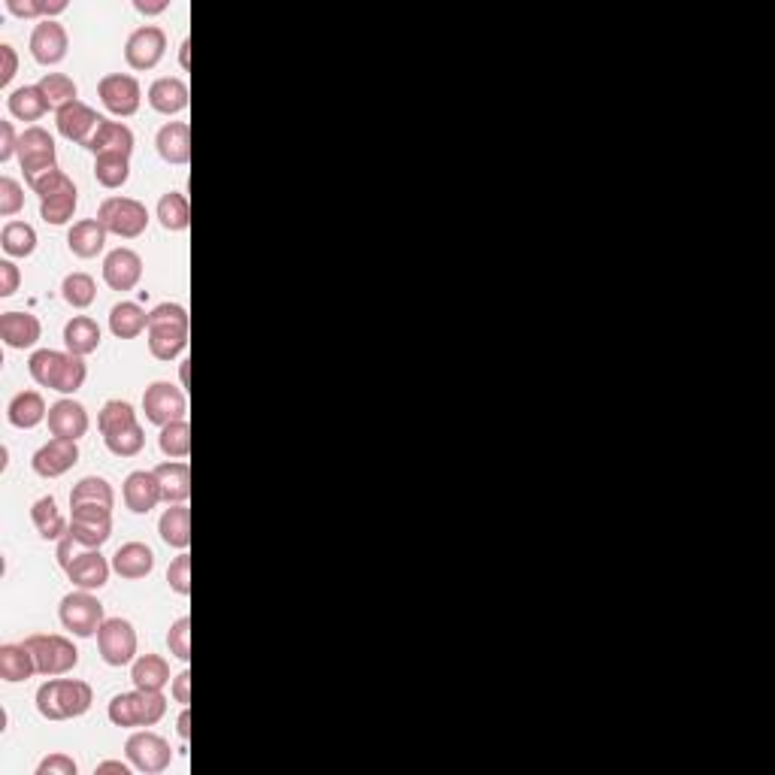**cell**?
<instances>
[{"label": "cell", "mask_w": 775, "mask_h": 775, "mask_svg": "<svg viewBox=\"0 0 775 775\" xmlns=\"http://www.w3.org/2000/svg\"><path fill=\"white\" fill-rule=\"evenodd\" d=\"M31 379L43 388H52L58 394H76L85 385L88 367L79 355L70 352H55V349H40L28 361Z\"/></svg>", "instance_id": "1"}, {"label": "cell", "mask_w": 775, "mask_h": 775, "mask_svg": "<svg viewBox=\"0 0 775 775\" xmlns=\"http://www.w3.org/2000/svg\"><path fill=\"white\" fill-rule=\"evenodd\" d=\"M188 346V309L161 303L149 312V352L158 361H173Z\"/></svg>", "instance_id": "2"}, {"label": "cell", "mask_w": 775, "mask_h": 775, "mask_svg": "<svg viewBox=\"0 0 775 775\" xmlns=\"http://www.w3.org/2000/svg\"><path fill=\"white\" fill-rule=\"evenodd\" d=\"M94 703V691L82 679H55L37 691V712L49 721L82 718Z\"/></svg>", "instance_id": "3"}, {"label": "cell", "mask_w": 775, "mask_h": 775, "mask_svg": "<svg viewBox=\"0 0 775 775\" xmlns=\"http://www.w3.org/2000/svg\"><path fill=\"white\" fill-rule=\"evenodd\" d=\"M58 564L67 579L82 591H100L109 579V564L100 555V548H85L70 533L58 539Z\"/></svg>", "instance_id": "4"}, {"label": "cell", "mask_w": 775, "mask_h": 775, "mask_svg": "<svg viewBox=\"0 0 775 775\" xmlns=\"http://www.w3.org/2000/svg\"><path fill=\"white\" fill-rule=\"evenodd\" d=\"M31 188L40 197V215L46 225H55V228L67 225L79 206V191H76L73 179L55 167V170L43 173L37 182H31Z\"/></svg>", "instance_id": "5"}, {"label": "cell", "mask_w": 775, "mask_h": 775, "mask_svg": "<svg viewBox=\"0 0 775 775\" xmlns=\"http://www.w3.org/2000/svg\"><path fill=\"white\" fill-rule=\"evenodd\" d=\"M109 721L116 727H155L167 715V697L161 691H131L109 700Z\"/></svg>", "instance_id": "6"}, {"label": "cell", "mask_w": 775, "mask_h": 775, "mask_svg": "<svg viewBox=\"0 0 775 775\" xmlns=\"http://www.w3.org/2000/svg\"><path fill=\"white\" fill-rule=\"evenodd\" d=\"M97 221L106 234H116L122 240H137L149 228V209L134 197H106L97 206Z\"/></svg>", "instance_id": "7"}, {"label": "cell", "mask_w": 775, "mask_h": 775, "mask_svg": "<svg viewBox=\"0 0 775 775\" xmlns=\"http://www.w3.org/2000/svg\"><path fill=\"white\" fill-rule=\"evenodd\" d=\"M25 645L34 654L40 676H64V673L76 670V663H79V648L67 636H58V633H31L25 639Z\"/></svg>", "instance_id": "8"}, {"label": "cell", "mask_w": 775, "mask_h": 775, "mask_svg": "<svg viewBox=\"0 0 775 775\" xmlns=\"http://www.w3.org/2000/svg\"><path fill=\"white\" fill-rule=\"evenodd\" d=\"M70 536L85 548H100L113 536V509L97 503H70Z\"/></svg>", "instance_id": "9"}, {"label": "cell", "mask_w": 775, "mask_h": 775, "mask_svg": "<svg viewBox=\"0 0 775 775\" xmlns=\"http://www.w3.org/2000/svg\"><path fill=\"white\" fill-rule=\"evenodd\" d=\"M58 149H55V140L46 128L40 125H31L25 128V134L19 137V164L25 170V182H37L43 173L55 170L58 164Z\"/></svg>", "instance_id": "10"}, {"label": "cell", "mask_w": 775, "mask_h": 775, "mask_svg": "<svg viewBox=\"0 0 775 775\" xmlns=\"http://www.w3.org/2000/svg\"><path fill=\"white\" fill-rule=\"evenodd\" d=\"M97 648L109 667H128L137 657V630L125 618H106L97 630Z\"/></svg>", "instance_id": "11"}, {"label": "cell", "mask_w": 775, "mask_h": 775, "mask_svg": "<svg viewBox=\"0 0 775 775\" xmlns=\"http://www.w3.org/2000/svg\"><path fill=\"white\" fill-rule=\"evenodd\" d=\"M61 624L79 636V639H88V636H97L100 624L106 621L103 618V603L91 594V591H76V594H67L61 600Z\"/></svg>", "instance_id": "12"}, {"label": "cell", "mask_w": 775, "mask_h": 775, "mask_svg": "<svg viewBox=\"0 0 775 775\" xmlns=\"http://www.w3.org/2000/svg\"><path fill=\"white\" fill-rule=\"evenodd\" d=\"M97 94H100V100H103V106L109 109V113L119 116V119L134 116L140 109V100H143L140 82L128 73H106L97 82Z\"/></svg>", "instance_id": "13"}, {"label": "cell", "mask_w": 775, "mask_h": 775, "mask_svg": "<svg viewBox=\"0 0 775 775\" xmlns=\"http://www.w3.org/2000/svg\"><path fill=\"white\" fill-rule=\"evenodd\" d=\"M143 409H146V418L158 427H167L179 418H185V409H188V400H185V391L170 385V382H152L143 394Z\"/></svg>", "instance_id": "14"}, {"label": "cell", "mask_w": 775, "mask_h": 775, "mask_svg": "<svg viewBox=\"0 0 775 775\" xmlns=\"http://www.w3.org/2000/svg\"><path fill=\"white\" fill-rule=\"evenodd\" d=\"M125 754L128 760L140 769V772H164L173 763V748L164 736L140 730L125 742Z\"/></svg>", "instance_id": "15"}, {"label": "cell", "mask_w": 775, "mask_h": 775, "mask_svg": "<svg viewBox=\"0 0 775 775\" xmlns=\"http://www.w3.org/2000/svg\"><path fill=\"white\" fill-rule=\"evenodd\" d=\"M167 52V34L158 25L137 28L125 43V61L131 70H152Z\"/></svg>", "instance_id": "16"}, {"label": "cell", "mask_w": 775, "mask_h": 775, "mask_svg": "<svg viewBox=\"0 0 775 775\" xmlns=\"http://www.w3.org/2000/svg\"><path fill=\"white\" fill-rule=\"evenodd\" d=\"M76 464H79V446H76V439H61V436L49 439L46 446L34 455V461H31L34 473L43 476V479H58V476H64L67 470H73Z\"/></svg>", "instance_id": "17"}, {"label": "cell", "mask_w": 775, "mask_h": 775, "mask_svg": "<svg viewBox=\"0 0 775 775\" xmlns=\"http://www.w3.org/2000/svg\"><path fill=\"white\" fill-rule=\"evenodd\" d=\"M67 49H70V37H67V28L55 19H40L37 28L31 31V55L37 64H58L67 58Z\"/></svg>", "instance_id": "18"}, {"label": "cell", "mask_w": 775, "mask_h": 775, "mask_svg": "<svg viewBox=\"0 0 775 775\" xmlns=\"http://www.w3.org/2000/svg\"><path fill=\"white\" fill-rule=\"evenodd\" d=\"M143 279V258L134 249H116L103 261V282L113 291H131Z\"/></svg>", "instance_id": "19"}, {"label": "cell", "mask_w": 775, "mask_h": 775, "mask_svg": "<svg viewBox=\"0 0 775 775\" xmlns=\"http://www.w3.org/2000/svg\"><path fill=\"white\" fill-rule=\"evenodd\" d=\"M100 119H103V116H97L88 103L73 100V103H67V106L58 109V131H61L64 140L85 146V143L91 140V134L97 131Z\"/></svg>", "instance_id": "20"}, {"label": "cell", "mask_w": 775, "mask_h": 775, "mask_svg": "<svg viewBox=\"0 0 775 775\" xmlns=\"http://www.w3.org/2000/svg\"><path fill=\"white\" fill-rule=\"evenodd\" d=\"M43 337V324L31 312H4L0 315V340L10 349H31Z\"/></svg>", "instance_id": "21"}, {"label": "cell", "mask_w": 775, "mask_h": 775, "mask_svg": "<svg viewBox=\"0 0 775 775\" xmlns=\"http://www.w3.org/2000/svg\"><path fill=\"white\" fill-rule=\"evenodd\" d=\"M49 433L61 439H79L88 433V412L76 400H58L49 406Z\"/></svg>", "instance_id": "22"}, {"label": "cell", "mask_w": 775, "mask_h": 775, "mask_svg": "<svg viewBox=\"0 0 775 775\" xmlns=\"http://www.w3.org/2000/svg\"><path fill=\"white\" fill-rule=\"evenodd\" d=\"M125 506L134 512V515H149L158 503H161V485L155 479V473L149 470H137L125 479Z\"/></svg>", "instance_id": "23"}, {"label": "cell", "mask_w": 775, "mask_h": 775, "mask_svg": "<svg viewBox=\"0 0 775 775\" xmlns=\"http://www.w3.org/2000/svg\"><path fill=\"white\" fill-rule=\"evenodd\" d=\"M188 103H191L188 85L176 76H161L149 85V106L161 116H176L182 109H188Z\"/></svg>", "instance_id": "24"}, {"label": "cell", "mask_w": 775, "mask_h": 775, "mask_svg": "<svg viewBox=\"0 0 775 775\" xmlns=\"http://www.w3.org/2000/svg\"><path fill=\"white\" fill-rule=\"evenodd\" d=\"M113 570L122 579H146L155 570V551L146 542H125L113 555Z\"/></svg>", "instance_id": "25"}, {"label": "cell", "mask_w": 775, "mask_h": 775, "mask_svg": "<svg viewBox=\"0 0 775 775\" xmlns=\"http://www.w3.org/2000/svg\"><path fill=\"white\" fill-rule=\"evenodd\" d=\"M155 146H158V155L173 164V167H182L191 161V128L185 122H167L158 137H155Z\"/></svg>", "instance_id": "26"}, {"label": "cell", "mask_w": 775, "mask_h": 775, "mask_svg": "<svg viewBox=\"0 0 775 775\" xmlns=\"http://www.w3.org/2000/svg\"><path fill=\"white\" fill-rule=\"evenodd\" d=\"M158 485H161V500L167 506H176V503H185L191 497V467L182 464V461H167L161 467L152 470Z\"/></svg>", "instance_id": "27"}, {"label": "cell", "mask_w": 775, "mask_h": 775, "mask_svg": "<svg viewBox=\"0 0 775 775\" xmlns=\"http://www.w3.org/2000/svg\"><path fill=\"white\" fill-rule=\"evenodd\" d=\"M88 152L94 155H103V152H125L131 155L134 152V131L122 122H109V119H100L97 131L91 134V140L85 143Z\"/></svg>", "instance_id": "28"}, {"label": "cell", "mask_w": 775, "mask_h": 775, "mask_svg": "<svg viewBox=\"0 0 775 775\" xmlns=\"http://www.w3.org/2000/svg\"><path fill=\"white\" fill-rule=\"evenodd\" d=\"M64 346L70 355H91L100 349V324L88 315H73L67 324H64Z\"/></svg>", "instance_id": "29"}, {"label": "cell", "mask_w": 775, "mask_h": 775, "mask_svg": "<svg viewBox=\"0 0 775 775\" xmlns=\"http://www.w3.org/2000/svg\"><path fill=\"white\" fill-rule=\"evenodd\" d=\"M34 673H37V663H34V654L25 642L22 645H16V642L0 645V679L16 685V682L31 679Z\"/></svg>", "instance_id": "30"}, {"label": "cell", "mask_w": 775, "mask_h": 775, "mask_svg": "<svg viewBox=\"0 0 775 775\" xmlns=\"http://www.w3.org/2000/svg\"><path fill=\"white\" fill-rule=\"evenodd\" d=\"M67 246L76 258L88 261V258H97L106 246V231L97 218H85V221H76V225L70 228L67 234Z\"/></svg>", "instance_id": "31"}, {"label": "cell", "mask_w": 775, "mask_h": 775, "mask_svg": "<svg viewBox=\"0 0 775 775\" xmlns=\"http://www.w3.org/2000/svg\"><path fill=\"white\" fill-rule=\"evenodd\" d=\"M109 330H113L119 340H134L143 334V330H149V312L131 300L116 303L113 312H109Z\"/></svg>", "instance_id": "32"}, {"label": "cell", "mask_w": 775, "mask_h": 775, "mask_svg": "<svg viewBox=\"0 0 775 775\" xmlns=\"http://www.w3.org/2000/svg\"><path fill=\"white\" fill-rule=\"evenodd\" d=\"M131 679L140 691H164V685H170V663L161 654H140L131 667Z\"/></svg>", "instance_id": "33"}, {"label": "cell", "mask_w": 775, "mask_h": 775, "mask_svg": "<svg viewBox=\"0 0 775 775\" xmlns=\"http://www.w3.org/2000/svg\"><path fill=\"white\" fill-rule=\"evenodd\" d=\"M7 415H10V424H13V427L31 430V427H37L43 418H49V409H46V400H43L40 391H22V394H16V397L10 400Z\"/></svg>", "instance_id": "34"}, {"label": "cell", "mask_w": 775, "mask_h": 775, "mask_svg": "<svg viewBox=\"0 0 775 775\" xmlns=\"http://www.w3.org/2000/svg\"><path fill=\"white\" fill-rule=\"evenodd\" d=\"M158 530H161V539L170 548L185 551L191 545V509L185 503H176V506L164 509V515L158 521Z\"/></svg>", "instance_id": "35"}, {"label": "cell", "mask_w": 775, "mask_h": 775, "mask_svg": "<svg viewBox=\"0 0 775 775\" xmlns=\"http://www.w3.org/2000/svg\"><path fill=\"white\" fill-rule=\"evenodd\" d=\"M7 106L10 113L19 119V122H37L49 113V100L46 94L40 91V85H25V88H16L10 97H7Z\"/></svg>", "instance_id": "36"}, {"label": "cell", "mask_w": 775, "mask_h": 775, "mask_svg": "<svg viewBox=\"0 0 775 775\" xmlns=\"http://www.w3.org/2000/svg\"><path fill=\"white\" fill-rule=\"evenodd\" d=\"M128 176H131V155H125V152L94 155V179L103 188L116 191V188H122L128 182Z\"/></svg>", "instance_id": "37"}, {"label": "cell", "mask_w": 775, "mask_h": 775, "mask_svg": "<svg viewBox=\"0 0 775 775\" xmlns=\"http://www.w3.org/2000/svg\"><path fill=\"white\" fill-rule=\"evenodd\" d=\"M31 521H34V527H37V533L49 542H55V539H64L67 536V521H64V515H61V509H58V503H55V497H40L34 506H31Z\"/></svg>", "instance_id": "38"}, {"label": "cell", "mask_w": 775, "mask_h": 775, "mask_svg": "<svg viewBox=\"0 0 775 775\" xmlns=\"http://www.w3.org/2000/svg\"><path fill=\"white\" fill-rule=\"evenodd\" d=\"M158 221H161L164 231H173V234L188 231V225H191L188 197H185L182 191H167V194H161V200H158Z\"/></svg>", "instance_id": "39"}, {"label": "cell", "mask_w": 775, "mask_h": 775, "mask_svg": "<svg viewBox=\"0 0 775 775\" xmlns=\"http://www.w3.org/2000/svg\"><path fill=\"white\" fill-rule=\"evenodd\" d=\"M0 249L10 258H31L37 249V231L25 221H7L4 231H0Z\"/></svg>", "instance_id": "40"}, {"label": "cell", "mask_w": 775, "mask_h": 775, "mask_svg": "<svg viewBox=\"0 0 775 775\" xmlns=\"http://www.w3.org/2000/svg\"><path fill=\"white\" fill-rule=\"evenodd\" d=\"M137 412L128 400H106L100 415H97V427L103 436H113V433H122L128 427H137Z\"/></svg>", "instance_id": "41"}, {"label": "cell", "mask_w": 775, "mask_h": 775, "mask_svg": "<svg viewBox=\"0 0 775 775\" xmlns=\"http://www.w3.org/2000/svg\"><path fill=\"white\" fill-rule=\"evenodd\" d=\"M158 446H161V452H164L167 458H173V461L188 458V455H191V424H188L185 418H179V421L161 427Z\"/></svg>", "instance_id": "42"}, {"label": "cell", "mask_w": 775, "mask_h": 775, "mask_svg": "<svg viewBox=\"0 0 775 775\" xmlns=\"http://www.w3.org/2000/svg\"><path fill=\"white\" fill-rule=\"evenodd\" d=\"M70 503H97V506H116V494L113 485L100 476H85L76 482V488L70 491Z\"/></svg>", "instance_id": "43"}, {"label": "cell", "mask_w": 775, "mask_h": 775, "mask_svg": "<svg viewBox=\"0 0 775 775\" xmlns=\"http://www.w3.org/2000/svg\"><path fill=\"white\" fill-rule=\"evenodd\" d=\"M37 85H40V91L46 94V100H49L52 109H61V106L79 100V97H76V94H79L76 82H73L70 76H64V73H46Z\"/></svg>", "instance_id": "44"}, {"label": "cell", "mask_w": 775, "mask_h": 775, "mask_svg": "<svg viewBox=\"0 0 775 775\" xmlns=\"http://www.w3.org/2000/svg\"><path fill=\"white\" fill-rule=\"evenodd\" d=\"M106 449L113 452L116 458H137L146 446V430L137 424V427H128L122 433H113V436H103Z\"/></svg>", "instance_id": "45"}, {"label": "cell", "mask_w": 775, "mask_h": 775, "mask_svg": "<svg viewBox=\"0 0 775 775\" xmlns=\"http://www.w3.org/2000/svg\"><path fill=\"white\" fill-rule=\"evenodd\" d=\"M61 291H64V300H67L73 309H85V306H91L94 297H97V285H94V279H91L88 273H70V276L64 279Z\"/></svg>", "instance_id": "46"}, {"label": "cell", "mask_w": 775, "mask_h": 775, "mask_svg": "<svg viewBox=\"0 0 775 775\" xmlns=\"http://www.w3.org/2000/svg\"><path fill=\"white\" fill-rule=\"evenodd\" d=\"M7 10L19 19H52L67 10L64 0H7Z\"/></svg>", "instance_id": "47"}, {"label": "cell", "mask_w": 775, "mask_h": 775, "mask_svg": "<svg viewBox=\"0 0 775 775\" xmlns=\"http://www.w3.org/2000/svg\"><path fill=\"white\" fill-rule=\"evenodd\" d=\"M22 206H25V191H22V185H19L13 176H4V179H0V215L10 218V215L22 212Z\"/></svg>", "instance_id": "48"}, {"label": "cell", "mask_w": 775, "mask_h": 775, "mask_svg": "<svg viewBox=\"0 0 775 775\" xmlns=\"http://www.w3.org/2000/svg\"><path fill=\"white\" fill-rule=\"evenodd\" d=\"M167 645H170V654H176L179 660H191V618H179L170 633H167Z\"/></svg>", "instance_id": "49"}, {"label": "cell", "mask_w": 775, "mask_h": 775, "mask_svg": "<svg viewBox=\"0 0 775 775\" xmlns=\"http://www.w3.org/2000/svg\"><path fill=\"white\" fill-rule=\"evenodd\" d=\"M167 582L176 594H182V597L191 594V555L182 551V555L167 567Z\"/></svg>", "instance_id": "50"}, {"label": "cell", "mask_w": 775, "mask_h": 775, "mask_svg": "<svg viewBox=\"0 0 775 775\" xmlns=\"http://www.w3.org/2000/svg\"><path fill=\"white\" fill-rule=\"evenodd\" d=\"M76 760L70 754H49L40 766L37 775H76Z\"/></svg>", "instance_id": "51"}, {"label": "cell", "mask_w": 775, "mask_h": 775, "mask_svg": "<svg viewBox=\"0 0 775 775\" xmlns=\"http://www.w3.org/2000/svg\"><path fill=\"white\" fill-rule=\"evenodd\" d=\"M22 273L13 261H0V297H13L19 291Z\"/></svg>", "instance_id": "52"}, {"label": "cell", "mask_w": 775, "mask_h": 775, "mask_svg": "<svg viewBox=\"0 0 775 775\" xmlns=\"http://www.w3.org/2000/svg\"><path fill=\"white\" fill-rule=\"evenodd\" d=\"M19 152V137L13 131V122H0V161H10Z\"/></svg>", "instance_id": "53"}, {"label": "cell", "mask_w": 775, "mask_h": 775, "mask_svg": "<svg viewBox=\"0 0 775 775\" xmlns=\"http://www.w3.org/2000/svg\"><path fill=\"white\" fill-rule=\"evenodd\" d=\"M0 58H4V70H0V85H10L13 82V76H16V70H19V55H16V49L10 46V43H4L0 46Z\"/></svg>", "instance_id": "54"}, {"label": "cell", "mask_w": 775, "mask_h": 775, "mask_svg": "<svg viewBox=\"0 0 775 775\" xmlns=\"http://www.w3.org/2000/svg\"><path fill=\"white\" fill-rule=\"evenodd\" d=\"M188 685H191V673H188V670L173 679V697H176V703H182V706H188Z\"/></svg>", "instance_id": "55"}, {"label": "cell", "mask_w": 775, "mask_h": 775, "mask_svg": "<svg viewBox=\"0 0 775 775\" xmlns=\"http://www.w3.org/2000/svg\"><path fill=\"white\" fill-rule=\"evenodd\" d=\"M103 772H119V775H131V769H128L125 763H119V760H103V763H97V775H103Z\"/></svg>", "instance_id": "56"}, {"label": "cell", "mask_w": 775, "mask_h": 775, "mask_svg": "<svg viewBox=\"0 0 775 775\" xmlns=\"http://www.w3.org/2000/svg\"><path fill=\"white\" fill-rule=\"evenodd\" d=\"M143 16H155V13H164L167 10V4H143V0H137V4H134Z\"/></svg>", "instance_id": "57"}, {"label": "cell", "mask_w": 775, "mask_h": 775, "mask_svg": "<svg viewBox=\"0 0 775 775\" xmlns=\"http://www.w3.org/2000/svg\"><path fill=\"white\" fill-rule=\"evenodd\" d=\"M179 736H182V739L191 736V712H188V709H182V715H179Z\"/></svg>", "instance_id": "58"}, {"label": "cell", "mask_w": 775, "mask_h": 775, "mask_svg": "<svg viewBox=\"0 0 775 775\" xmlns=\"http://www.w3.org/2000/svg\"><path fill=\"white\" fill-rule=\"evenodd\" d=\"M182 67H188V40L182 43Z\"/></svg>", "instance_id": "59"}]
</instances>
